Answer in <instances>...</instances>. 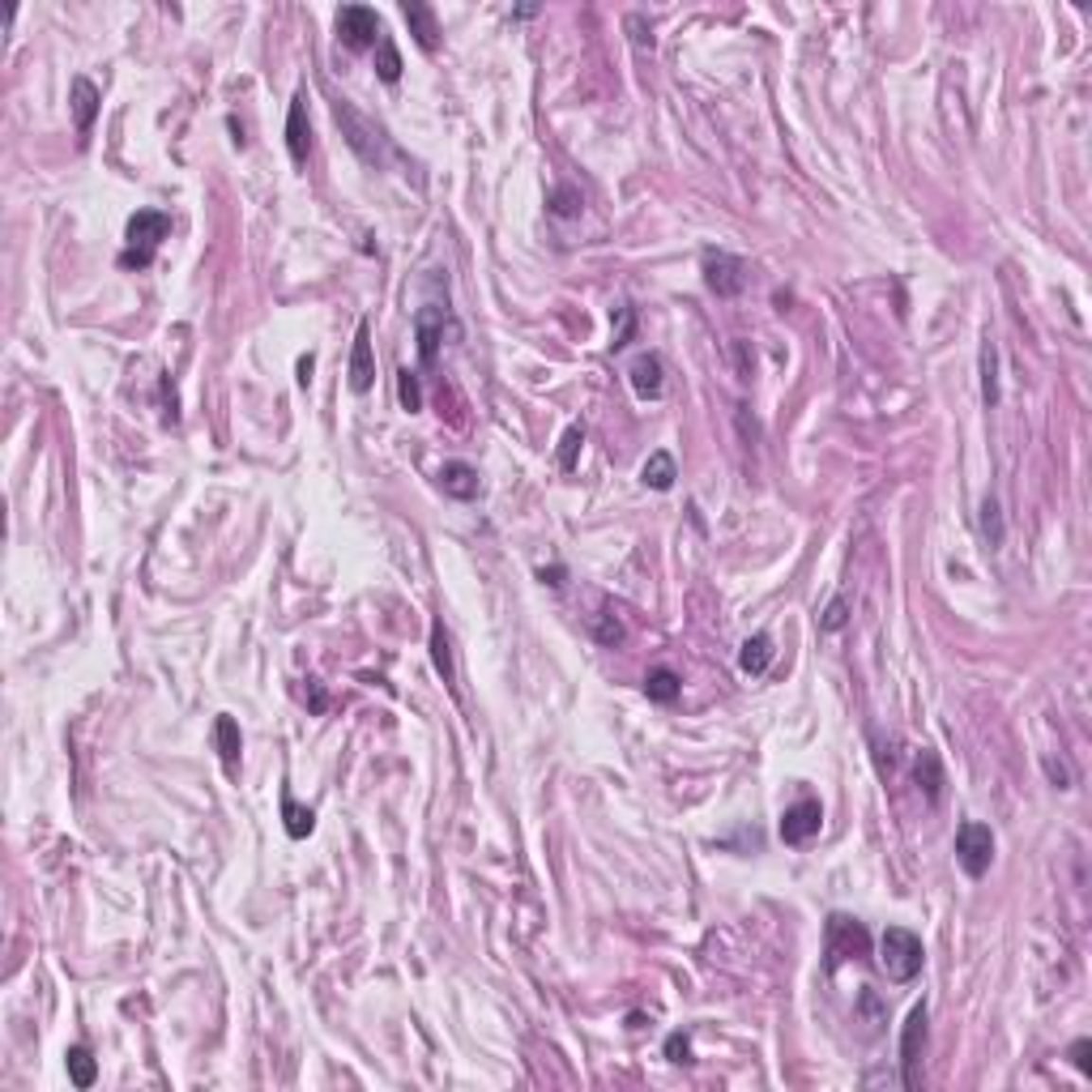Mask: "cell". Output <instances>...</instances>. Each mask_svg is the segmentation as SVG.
<instances>
[{"instance_id":"484cf974","label":"cell","mask_w":1092,"mask_h":1092,"mask_svg":"<svg viewBox=\"0 0 1092 1092\" xmlns=\"http://www.w3.org/2000/svg\"><path fill=\"white\" fill-rule=\"evenodd\" d=\"M981 397L986 405H998V376H994V346H981Z\"/></svg>"},{"instance_id":"5b68a950","label":"cell","mask_w":1092,"mask_h":1092,"mask_svg":"<svg viewBox=\"0 0 1092 1092\" xmlns=\"http://www.w3.org/2000/svg\"><path fill=\"white\" fill-rule=\"evenodd\" d=\"M337 35H342L346 47L367 52V47H376L380 39H385V27H380L376 9H367V5H346V9H337Z\"/></svg>"},{"instance_id":"30bf717a","label":"cell","mask_w":1092,"mask_h":1092,"mask_svg":"<svg viewBox=\"0 0 1092 1092\" xmlns=\"http://www.w3.org/2000/svg\"><path fill=\"white\" fill-rule=\"evenodd\" d=\"M444 308H422L419 316H414V333H419V359L427 363H436V354H439V342H444Z\"/></svg>"},{"instance_id":"d6986e66","label":"cell","mask_w":1092,"mask_h":1092,"mask_svg":"<svg viewBox=\"0 0 1092 1092\" xmlns=\"http://www.w3.org/2000/svg\"><path fill=\"white\" fill-rule=\"evenodd\" d=\"M640 478H645V487H653V491H671L674 478H679V470H674V456L666 453V448H657V453L645 461Z\"/></svg>"},{"instance_id":"e575fe53","label":"cell","mask_w":1092,"mask_h":1092,"mask_svg":"<svg viewBox=\"0 0 1092 1092\" xmlns=\"http://www.w3.org/2000/svg\"><path fill=\"white\" fill-rule=\"evenodd\" d=\"M308 705H312V713H325V708H329V696H325V688H320L316 679H308Z\"/></svg>"},{"instance_id":"83f0119b","label":"cell","mask_w":1092,"mask_h":1092,"mask_svg":"<svg viewBox=\"0 0 1092 1092\" xmlns=\"http://www.w3.org/2000/svg\"><path fill=\"white\" fill-rule=\"evenodd\" d=\"M581 444H585V431H581V427H568V431H564V439H560V465H564V470H577Z\"/></svg>"},{"instance_id":"4fadbf2b","label":"cell","mask_w":1092,"mask_h":1092,"mask_svg":"<svg viewBox=\"0 0 1092 1092\" xmlns=\"http://www.w3.org/2000/svg\"><path fill=\"white\" fill-rule=\"evenodd\" d=\"M286 146H291V158L303 163L312 146V129H308V107H303V95L291 98V116H286Z\"/></svg>"},{"instance_id":"3957f363","label":"cell","mask_w":1092,"mask_h":1092,"mask_svg":"<svg viewBox=\"0 0 1092 1092\" xmlns=\"http://www.w3.org/2000/svg\"><path fill=\"white\" fill-rule=\"evenodd\" d=\"M956 862H960V870L969 879H981L990 870V862H994V832L986 824H977V819L960 824V832H956Z\"/></svg>"},{"instance_id":"9a60e30c","label":"cell","mask_w":1092,"mask_h":1092,"mask_svg":"<svg viewBox=\"0 0 1092 1092\" xmlns=\"http://www.w3.org/2000/svg\"><path fill=\"white\" fill-rule=\"evenodd\" d=\"M913 777H918V790L926 794V802L935 807V802L943 798V764H939L935 751H918V760H913Z\"/></svg>"},{"instance_id":"cb8c5ba5","label":"cell","mask_w":1092,"mask_h":1092,"mask_svg":"<svg viewBox=\"0 0 1092 1092\" xmlns=\"http://www.w3.org/2000/svg\"><path fill=\"white\" fill-rule=\"evenodd\" d=\"M546 206H551V214H555V218H577L581 209H585V201H581V192H577V188H568V184H564V188H555V192H551V201H546Z\"/></svg>"},{"instance_id":"5bb4252c","label":"cell","mask_w":1092,"mask_h":1092,"mask_svg":"<svg viewBox=\"0 0 1092 1092\" xmlns=\"http://www.w3.org/2000/svg\"><path fill=\"white\" fill-rule=\"evenodd\" d=\"M439 487H444V495H453V499H474L478 495V470L465 461H448L444 470H439Z\"/></svg>"},{"instance_id":"7a4b0ae2","label":"cell","mask_w":1092,"mask_h":1092,"mask_svg":"<svg viewBox=\"0 0 1092 1092\" xmlns=\"http://www.w3.org/2000/svg\"><path fill=\"white\" fill-rule=\"evenodd\" d=\"M922 960H926V952H922V939L913 935V930H904V926L884 930V939H879V964H884L887 977L913 981L922 973Z\"/></svg>"},{"instance_id":"d6a6232c","label":"cell","mask_w":1092,"mask_h":1092,"mask_svg":"<svg viewBox=\"0 0 1092 1092\" xmlns=\"http://www.w3.org/2000/svg\"><path fill=\"white\" fill-rule=\"evenodd\" d=\"M845 615H850V602H845V598H836V602L828 606V615H824V628H828V632H841V628H845Z\"/></svg>"},{"instance_id":"d590c367","label":"cell","mask_w":1092,"mask_h":1092,"mask_svg":"<svg viewBox=\"0 0 1092 1092\" xmlns=\"http://www.w3.org/2000/svg\"><path fill=\"white\" fill-rule=\"evenodd\" d=\"M632 320H636V316H632V308H619V333H615V350H619V346H628Z\"/></svg>"},{"instance_id":"8fae6325","label":"cell","mask_w":1092,"mask_h":1092,"mask_svg":"<svg viewBox=\"0 0 1092 1092\" xmlns=\"http://www.w3.org/2000/svg\"><path fill=\"white\" fill-rule=\"evenodd\" d=\"M628 380H632V388H636V397H662V388H666L662 359H657V354H640V359L628 367Z\"/></svg>"},{"instance_id":"8992f818","label":"cell","mask_w":1092,"mask_h":1092,"mask_svg":"<svg viewBox=\"0 0 1092 1092\" xmlns=\"http://www.w3.org/2000/svg\"><path fill=\"white\" fill-rule=\"evenodd\" d=\"M922 1049H926V1003H918L909 1011L901 1029V1083L904 1088H918V1063Z\"/></svg>"},{"instance_id":"277c9868","label":"cell","mask_w":1092,"mask_h":1092,"mask_svg":"<svg viewBox=\"0 0 1092 1092\" xmlns=\"http://www.w3.org/2000/svg\"><path fill=\"white\" fill-rule=\"evenodd\" d=\"M862 956H870L867 926L845 918V913H832V918H828V969H836V964H845V960H862Z\"/></svg>"},{"instance_id":"52a82bcc","label":"cell","mask_w":1092,"mask_h":1092,"mask_svg":"<svg viewBox=\"0 0 1092 1092\" xmlns=\"http://www.w3.org/2000/svg\"><path fill=\"white\" fill-rule=\"evenodd\" d=\"M705 282L717 299H734L747 282V265L730 252H705Z\"/></svg>"},{"instance_id":"d4e9b609","label":"cell","mask_w":1092,"mask_h":1092,"mask_svg":"<svg viewBox=\"0 0 1092 1092\" xmlns=\"http://www.w3.org/2000/svg\"><path fill=\"white\" fill-rule=\"evenodd\" d=\"M397 397H402V405H405L410 414L422 410V388H419V376H414L410 367L397 371Z\"/></svg>"},{"instance_id":"4316f807","label":"cell","mask_w":1092,"mask_h":1092,"mask_svg":"<svg viewBox=\"0 0 1092 1092\" xmlns=\"http://www.w3.org/2000/svg\"><path fill=\"white\" fill-rule=\"evenodd\" d=\"M376 47H380V61H376L380 78H385V81H397V78H402V56H397L393 39H388V35H385V39H380V44H376Z\"/></svg>"},{"instance_id":"ffe728a7","label":"cell","mask_w":1092,"mask_h":1092,"mask_svg":"<svg viewBox=\"0 0 1092 1092\" xmlns=\"http://www.w3.org/2000/svg\"><path fill=\"white\" fill-rule=\"evenodd\" d=\"M431 662H436L439 679L448 683V688H456V671H453V645H448V632L444 623H431Z\"/></svg>"},{"instance_id":"f1b7e54d","label":"cell","mask_w":1092,"mask_h":1092,"mask_svg":"<svg viewBox=\"0 0 1092 1092\" xmlns=\"http://www.w3.org/2000/svg\"><path fill=\"white\" fill-rule=\"evenodd\" d=\"M981 533L990 538V546H998V542H1003V516H998V504H994V499H986V504H981Z\"/></svg>"},{"instance_id":"f546056e","label":"cell","mask_w":1092,"mask_h":1092,"mask_svg":"<svg viewBox=\"0 0 1092 1092\" xmlns=\"http://www.w3.org/2000/svg\"><path fill=\"white\" fill-rule=\"evenodd\" d=\"M666 1058L679 1063V1066L696 1063V1058H691V1037H688V1032H671V1037H666Z\"/></svg>"},{"instance_id":"ac0fdd59","label":"cell","mask_w":1092,"mask_h":1092,"mask_svg":"<svg viewBox=\"0 0 1092 1092\" xmlns=\"http://www.w3.org/2000/svg\"><path fill=\"white\" fill-rule=\"evenodd\" d=\"M214 739H218V756H223V764L231 768H240V751H243V739H240V725H235V717H218V725H214Z\"/></svg>"},{"instance_id":"6da1fadb","label":"cell","mask_w":1092,"mask_h":1092,"mask_svg":"<svg viewBox=\"0 0 1092 1092\" xmlns=\"http://www.w3.org/2000/svg\"><path fill=\"white\" fill-rule=\"evenodd\" d=\"M167 231H171V218H167L163 209H137V214L129 218V248L120 252V265L146 269L150 260H154L158 243L167 240Z\"/></svg>"},{"instance_id":"7c38bea8","label":"cell","mask_w":1092,"mask_h":1092,"mask_svg":"<svg viewBox=\"0 0 1092 1092\" xmlns=\"http://www.w3.org/2000/svg\"><path fill=\"white\" fill-rule=\"evenodd\" d=\"M402 18L410 22V35L419 39L422 52H436L439 27H436V13H431V5H422V0H410V5H402Z\"/></svg>"},{"instance_id":"4dcf8cb0","label":"cell","mask_w":1092,"mask_h":1092,"mask_svg":"<svg viewBox=\"0 0 1092 1092\" xmlns=\"http://www.w3.org/2000/svg\"><path fill=\"white\" fill-rule=\"evenodd\" d=\"M594 636L602 640L606 649H615V645H623V623L615 619V615H602V619L594 623Z\"/></svg>"},{"instance_id":"603a6c76","label":"cell","mask_w":1092,"mask_h":1092,"mask_svg":"<svg viewBox=\"0 0 1092 1092\" xmlns=\"http://www.w3.org/2000/svg\"><path fill=\"white\" fill-rule=\"evenodd\" d=\"M95 1075H98V1066H95V1058H90V1049H86V1046H73V1049H69V1080L78 1083V1088H90V1083H95Z\"/></svg>"},{"instance_id":"2e32d148","label":"cell","mask_w":1092,"mask_h":1092,"mask_svg":"<svg viewBox=\"0 0 1092 1092\" xmlns=\"http://www.w3.org/2000/svg\"><path fill=\"white\" fill-rule=\"evenodd\" d=\"M98 116V90L90 78H73V120H78V133H90Z\"/></svg>"},{"instance_id":"9c48e42d","label":"cell","mask_w":1092,"mask_h":1092,"mask_svg":"<svg viewBox=\"0 0 1092 1092\" xmlns=\"http://www.w3.org/2000/svg\"><path fill=\"white\" fill-rule=\"evenodd\" d=\"M350 388L354 393H367L371 380H376V354H371V329L359 325V333H354V346H350Z\"/></svg>"},{"instance_id":"1f68e13d","label":"cell","mask_w":1092,"mask_h":1092,"mask_svg":"<svg viewBox=\"0 0 1092 1092\" xmlns=\"http://www.w3.org/2000/svg\"><path fill=\"white\" fill-rule=\"evenodd\" d=\"M1066 1058L1075 1063V1071H1080V1075H1092V1041H1088V1037L1075 1041V1046L1066 1049Z\"/></svg>"},{"instance_id":"44dd1931","label":"cell","mask_w":1092,"mask_h":1092,"mask_svg":"<svg viewBox=\"0 0 1092 1092\" xmlns=\"http://www.w3.org/2000/svg\"><path fill=\"white\" fill-rule=\"evenodd\" d=\"M679 674L674 671H666V666H657V671H649V679H645V696L649 700H657V705H671L674 696H679Z\"/></svg>"},{"instance_id":"7402d4cb","label":"cell","mask_w":1092,"mask_h":1092,"mask_svg":"<svg viewBox=\"0 0 1092 1092\" xmlns=\"http://www.w3.org/2000/svg\"><path fill=\"white\" fill-rule=\"evenodd\" d=\"M282 815H286V832H291L295 841H303V836L316 828V815H312L308 807H299L295 798H282Z\"/></svg>"},{"instance_id":"ba28073f","label":"cell","mask_w":1092,"mask_h":1092,"mask_svg":"<svg viewBox=\"0 0 1092 1092\" xmlns=\"http://www.w3.org/2000/svg\"><path fill=\"white\" fill-rule=\"evenodd\" d=\"M819 828H824V807H819L815 798H802V802H794V807H785L781 841L785 845H807Z\"/></svg>"},{"instance_id":"836d02e7","label":"cell","mask_w":1092,"mask_h":1092,"mask_svg":"<svg viewBox=\"0 0 1092 1092\" xmlns=\"http://www.w3.org/2000/svg\"><path fill=\"white\" fill-rule=\"evenodd\" d=\"M1046 773L1049 781L1058 785V790H1071V773H1066V764H1058V760H1046Z\"/></svg>"},{"instance_id":"e0dca14e","label":"cell","mask_w":1092,"mask_h":1092,"mask_svg":"<svg viewBox=\"0 0 1092 1092\" xmlns=\"http://www.w3.org/2000/svg\"><path fill=\"white\" fill-rule=\"evenodd\" d=\"M739 666L743 674H764L768 666H773V640L760 632V636H747L739 649Z\"/></svg>"}]
</instances>
